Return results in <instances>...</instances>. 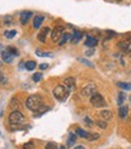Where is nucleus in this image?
<instances>
[{"instance_id": "nucleus-1", "label": "nucleus", "mask_w": 131, "mask_h": 149, "mask_svg": "<svg viewBox=\"0 0 131 149\" xmlns=\"http://www.w3.org/2000/svg\"><path fill=\"white\" fill-rule=\"evenodd\" d=\"M43 106V100L40 96L38 95H33V96H29L26 101V107L29 109V110H38L40 107Z\"/></svg>"}, {"instance_id": "nucleus-2", "label": "nucleus", "mask_w": 131, "mask_h": 149, "mask_svg": "<svg viewBox=\"0 0 131 149\" xmlns=\"http://www.w3.org/2000/svg\"><path fill=\"white\" fill-rule=\"evenodd\" d=\"M69 95V90L64 85H58L54 90V96L58 101H66Z\"/></svg>"}, {"instance_id": "nucleus-3", "label": "nucleus", "mask_w": 131, "mask_h": 149, "mask_svg": "<svg viewBox=\"0 0 131 149\" xmlns=\"http://www.w3.org/2000/svg\"><path fill=\"white\" fill-rule=\"evenodd\" d=\"M9 121H10V124H12V125L22 124V123L24 121V116H23V114H22L21 111L13 110V111H11V114L9 115Z\"/></svg>"}, {"instance_id": "nucleus-4", "label": "nucleus", "mask_w": 131, "mask_h": 149, "mask_svg": "<svg viewBox=\"0 0 131 149\" xmlns=\"http://www.w3.org/2000/svg\"><path fill=\"white\" fill-rule=\"evenodd\" d=\"M90 103L95 108H101V107H106V101L102 97L100 93H93L90 97Z\"/></svg>"}, {"instance_id": "nucleus-5", "label": "nucleus", "mask_w": 131, "mask_h": 149, "mask_svg": "<svg viewBox=\"0 0 131 149\" xmlns=\"http://www.w3.org/2000/svg\"><path fill=\"white\" fill-rule=\"evenodd\" d=\"M63 35V28L62 27H55L52 29V33H51V38L55 42H58L61 39V36Z\"/></svg>"}, {"instance_id": "nucleus-6", "label": "nucleus", "mask_w": 131, "mask_h": 149, "mask_svg": "<svg viewBox=\"0 0 131 149\" xmlns=\"http://www.w3.org/2000/svg\"><path fill=\"white\" fill-rule=\"evenodd\" d=\"M82 93H83V96H85V97H91L93 93H96V86H95L93 84L86 85L82 90Z\"/></svg>"}, {"instance_id": "nucleus-7", "label": "nucleus", "mask_w": 131, "mask_h": 149, "mask_svg": "<svg viewBox=\"0 0 131 149\" xmlns=\"http://www.w3.org/2000/svg\"><path fill=\"white\" fill-rule=\"evenodd\" d=\"M118 46H119L124 52H126V54H130V52H131V39H126V40L119 42Z\"/></svg>"}, {"instance_id": "nucleus-8", "label": "nucleus", "mask_w": 131, "mask_h": 149, "mask_svg": "<svg viewBox=\"0 0 131 149\" xmlns=\"http://www.w3.org/2000/svg\"><path fill=\"white\" fill-rule=\"evenodd\" d=\"M32 16H33V13H32L31 11H23V12L21 13V17H20L21 23H22V24H27L28 21L32 18Z\"/></svg>"}, {"instance_id": "nucleus-9", "label": "nucleus", "mask_w": 131, "mask_h": 149, "mask_svg": "<svg viewBox=\"0 0 131 149\" xmlns=\"http://www.w3.org/2000/svg\"><path fill=\"white\" fill-rule=\"evenodd\" d=\"M64 86L67 87L69 91H70V90H75V79L72 78V77L66 78V79H64Z\"/></svg>"}, {"instance_id": "nucleus-10", "label": "nucleus", "mask_w": 131, "mask_h": 149, "mask_svg": "<svg viewBox=\"0 0 131 149\" xmlns=\"http://www.w3.org/2000/svg\"><path fill=\"white\" fill-rule=\"evenodd\" d=\"M13 55L12 54H10V52L9 51H3L1 52V58H3V61L5 62V63H11L12 61H13Z\"/></svg>"}, {"instance_id": "nucleus-11", "label": "nucleus", "mask_w": 131, "mask_h": 149, "mask_svg": "<svg viewBox=\"0 0 131 149\" xmlns=\"http://www.w3.org/2000/svg\"><path fill=\"white\" fill-rule=\"evenodd\" d=\"M49 32H50V28H47V27L43 28L41 31H40V33L38 34V40L41 41V42H45V40H46V35L49 34Z\"/></svg>"}, {"instance_id": "nucleus-12", "label": "nucleus", "mask_w": 131, "mask_h": 149, "mask_svg": "<svg viewBox=\"0 0 131 149\" xmlns=\"http://www.w3.org/2000/svg\"><path fill=\"white\" fill-rule=\"evenodd\" d=\"M96 44H97V40L92 38V36H87V39L85 40V46H87V47H95Z\"/></svg>"}, {"instance_id": "nucleus-13", "label": "nucleus", "mask_w": 131, "mask_h": 149, "mask_svg": "<svg viewBox=\"0 0 131 149\" xmlns=\"http://www.w3.org/2000/svg\"><path fill=\"white\" fill-rule=\"evenodd\" d=\"M43 21H44V17H43V16H35L34 19H33V27H34L35 29L40 28Z\"/></svg>"}, {"instance_id": "nucleus-14", "label": "nucleus", "mask_w": 131, "mask_h": 149, "mask_svg": "<svg viewBox=\"0 0 131 149\" xmlns=\"http://www.w3.org/2000/svg\"><path fill=\"white\" fill-rule=\"evenodd\" d=\"M49 109H50V108H49V107H46V106H41L38 110H35V111H34V118H39V116H40V115H43L44 113H46V111H47Z\"/></svg>"}, {"instance_id": "nucleus-15", "label": "nucleus", "mask_w": 131, "mask_h": 149, "mask_svg": "<svg viewBox=\"0 0 131 149\" xmlns=\"http://www.w3.org/2000/svg\"><path fill=\"white\" fill-rule=\"evenodd\" d=\"M100 116L105 121H108V120H111L112 119V111H109V110H103V111H101L100 113Z\"/></svg>"}, {"instance_id": "nucleus-16", "label": "nucleus", "mask_w": 131, "mask_h": 149, "mask_svg": "<svg viewBox=\"0 0 131 149\" xmlns=\"http://www.w3.org/2000/svg\"><path fill=\"white\" fill-rule=\"evenodd\" d=\"M82 38H83V34L80 33L79 31H74V34L72 35V42L77 44V42L80 41V39H82Z\"/></svg>"}, {"instance_id": "nucleus-17", "label": "nucleus", "mask_w": 131, "mask_h": 149, "mask_svg": "<svg viewBox=\"0 0 131 149\" xmlns=\"http://www.w3.org/2000/svg\"><path fill=\"white\" fill-rule=\"evenodd\" d=\"M128 113H129V108H128L126 106H121V107L119 108V116H120L121 119H125V118L128 116Z\"/></svg>"}, {"instance_id": "nucleus-18", "label": "nucleus", "mask_w": 131, "mask_h": 149, "mask_svg": "<svg viewBox=\"0 0 131 149\" xmlns=\"http://www.w3.org/2000/svg\"><path fill=\"white\" fill-rule=\"evenodd\" d=\"M70 38H72V35H70V34L64 33V34L61 36V39H60V41H58V44H60V45H64L66 42L70 40Z\"/></svg>"}, {"instance_id": "nucleus-19", "label": "nucleus", "mask_w": 131, "mask_h": 149, "mask_svg": "<svg viewBox=\"0 0 131 149\" xmlns=\"http://www.w3.org/2000/svg\"><path fill=\"white\" fill-rule=\"evenodd\" d=\"M24 67H26L27 70H33V69H35L36 63H35L34 61H28V62L24 63Z\"/></svg>"}, {"instance_id": "nucleus-20", "label": "nucleus", "mask_w": 131, "mask_h": 149, "mask_svg": "<svg viewBox=\"0 0 131 149\" xmlns=\"http://www.w3.org/2000/svg\"><path fill=\"white\" fill-rule=\"evenodd\" d=\"M116 85H118L120 88H123V90H126V91L131 90V83H118Z\"/></svg>"}, {"instance_id": "nucleus-21", "label": "nucleus", "mask_w": 131, "mask_h": 149, "mask_svg": "<svg viewBox=\"0 0 131 149\" xmlns=\"http://www.w3.org/2000/svg\"><path fill=\"white\" fill-rule=\"evenodd\" d=\"M77 135H79L80 137H83V138H87V136H89V132L87 131H85V130H83V129H78L77 130Z\"/></svg>"}, {"instance_id": "nucleus-22", "label": "nucleus", "mask_w": 131, "mask_h": 149, "mask_svg": "<svg viewBox=\"0 0 131 149\" xmlns=\"http://www.w3.org/2000/svg\"><path fill=\"white\" fill-rule=\"evenodd\" d=\"M77 59H78V61H79L80 63H83V64H85V65H87V67H93V63H91L90 61H87V59H85V58L78 57Z\"/></svg>"}, {"instance_id": "nucleus-23", "label": "nucleus", "mask_w": 131, "mask_h": 149, "mask_svg": "<svg viewBox=\"0 0 131 149\" xmlns=\"http://www.w3.org/2000/svg\"><path fill=\"white\" fill-rule=\"evenodd\" d=\"M38 56H40V57H52V54H50V52H43V51H36L35 52Z\"/></svg>"}, {"instance_id": "nucleus-24", "label": "nucleus", "mask_w": 131, "mask_h": 149, "mask_svg": "<svg viewBox=\"0 0 131 149\" xmlns=\"http://www.w3.org/2000/svg\"><path fill=\"white\" fill-rule=\"evenodd\" d=\"M100 138V135H98V133H93V135H92V133H89V136H87V141H95V139H98Z\"/></svg>"}, {"instance_id": "nucleus-25", "label": "nucleus", "mask_w": 131, "mask_h": 149, "mask_svg": "<svg viewBox=\"0 0 131 149\" xmlns=\"http://www.w3.org/2000/svg\"><path fill=\"white\" fill-rule=\"evenodd\" d=\"M32 78H33V81H35V83H38V81H40V80H41L43 74H41V73H35Z\"/></svg>"}, {"instance_id": "nucleus-26", "label": "nucleus", "mask_w": 131, "mask_h": 149, "mask_svg": "<svg viewBox=\"0 0 131 149\" xmlns=\"http://www.w3.org/2000/svg\"><path fill=\"white\" fill-rule=\"evenodd\" d=\"M16 35V31H10V32H5V36L7 39H12Z\"/></svg>"}, {"instance_id": "nucleus-27", "label": "nucleus", "mask_w": 131, "mask_h": 149, "mask_svg": "<svg viewBox=\"0 0 131 149\" xmlns=\"http://www.w3.org/2000/svg\"><path fill=\"white\" fill-rule=\"evenodd\" d=\"M96 125L98 126V127H101V129H106L107 127V121H102V120H98V121H96Z\"/></svg>"}, {"instance_id": "nucleus-28", "label": "nucleus", "mask_w": 131, "mask_h": 149, "mask_svg": "<svg viewBox=\"0 0 131 149\" xmlns=\"http://www.w3.org/2000/svg\"><path fill=\"white\" fill-rule=\"evenodd\" d=\"M45 149H58V147H57V144L54 143V142H49V143L46 144Z\"/></svg>"}, {"instance_id": "nucleus-29", "label": "nucleus", "mask_w": 131, "mask_h": 149, "mask_svg": "<svg viewBox=\"0 0 131 149\" xmlns=\"http://www.w3.org/2000/svg\"><path fill=\"white\" fill-rule=\"evenodd\" d=\"M6 50H7V51H9V52H10V54H12L13 56H17V55H18V51H17L16 49H15V47H12V46H9V47H7Z\"/></svg>"}, {"instance_id": "nucleus-30", "label": "nucleus", "mask_w": 131, "mask_h": 149, "mask_svg": "<svg viewBox=\"0 0 131 149\" xmlns=\"http://www.w3.org/2000/svg\"><path fill=\"white\" fill-rule=\"evenodd\" d=\"M125 97H126V96H125V95H124L123 92H120V93H119V98H118V103L120 104V106H121V104H123V102H124V101H125Z\"/></svg>"}, {"instance_id": "nucleus-31", "label": "nucleus", "mask_w": 131, "mask_h": 149, "mask_svg": "<svg viewBox=\"0 0 131 149\" xmlns=\"http://www.w3.org/2000/svg\"><path fill=\"white\" fill-rule=\"evenodd\" d=\"M75 139H77V136L74 135V133H70V138H69V141H68V144L74 143V142H75Z\"/></svg>"}, {"instance_id": "nucleus-32", "label": "nucleus", "mask_w": 131, "mask_h": 149, "mask_svg": "<svg viewBox=\"0 0 131 149\" xmlns=\"http://www.w3.org/2000/svg\"><path fill=\"white\" fill-rule=\"evenodd\" d=\"M33 148H34L33 142H28V143H26V144L23 146V149H33Z\"/></svg>"}, {"instance_id": "nucleus-33", "label": "nucleus", "mask_w": 131, "mask_h": 149, "mask_svg": "<svg viewBox=\"0 0 131 149\" xmlns=\"http://www.w3.org/2000/svg\"><path fill=\"white\" fill-rule=\"evenodd\" d=\"M47 67H49L47 63H41V64L39 65V68H40L41 70H45V69H47Z\"/></svg>"}, {"instance_id": "nucleus-34", "label": "nucleus", "mask_w": 131, "mask_h": 149, "mask_svg": "<svg viewBox=\"0 0 131 149\" xmlns=\"http://www.w3.org/2000/svg\"><path fill=\"white\" fill-rule=\"evenodd\" d=\"M0 81H1V83H5L6 81V79H5V77H4V74L0 72Z\"/></svg>"}, {"instance_id": "nucleus-35", "label": "nucleus", "mask_w": 131, "mask_h": 149, "mask_svg": "<svg viewBox=\"0 0 131 149\" xmlns=\"http://www.w3.org/2000/svg\"><path fill=\"white\" fill-rule=\"evenodd\" d=\"M93 52H95V50H93V47H92L91 50L86 51V55H87V56H91V55H93Z\"/></svg>"}, {"instance_id": "nucleus-36", "label": "nucleus", "mask_w": 131, "mask_h": 149, "mask_svg": "<svg viewBox=\"0 0 131 149\" xmlns=\"http://www.w3.org/2000/svg\"><path fill=\"white\" fill-rule=\"evenodd\" d=\"M10 19H11V17H6V18H5V23H6V24H11L12 21H10Z\"/></svg>"}, {"instance_id": "nucleus-37", "label": "nucleus", "mask_w": 131, "mask_h": 149, "mask_svg": "<svg viewBox=\"0 0 131 149\" xmlns=\"http://www.w3.org/2000/svg\"><path fill=\"white\" fill-rule=\"evenodd\" d=\"M74 149H85V148H84V146H77Z\"/></svg>"}, {"instance_id": "nucleus-38", "label": "nucleus", "mask_w": 131, "mask_h": 149, "mask_svg": "<svg viewBox=\"0 0 131 149\" xmlns=\"http://www.w3.org/2000/svg\"><path fill=\"white\" fill-rule=\"evenodd\" d=\"M60 149H64V147H61V148H60Z\"/></svg>"}, {"instance_id": "nucleus-39", "label": "nucleus", "mask_w": 131, "mask_h": 149, "mask_svg": "<svg viewBox=\"0 0 131 149\" xmlns=\"http://www.w3.org/2000/svg\"><path fill=\"white\" fill-rule=\"evenodd\" d=\"M130 102H131V96H130Z\"/></svg>"}, {"instance_id": "nucleus-40", "label": "nucleus", "mask_w": 131, "mask_h": 149, "mask_svg": "<svg viewBox=\"0 0 131 149\" xmlns=\"http://www.w3.org/2000/svg\"><path fill=\"white\" fill-rule=\"evenodd\" d=\"M116 1H120V0H116Z\"/></svg>"}, {"instance_id": "nucleus-41", "label": "nucleus", "mask_w": 131, "mask_h": 149, "mask_svg": "<svg viewBox=\"0 0 131 149\" xmlns=\"http://www.w3.org/2000/svg\"><path fill=\"white\" fill-rule=\"evenodd\" d=\"M0 64H1V61H0Z\"/></svg>"}]
</instances>
